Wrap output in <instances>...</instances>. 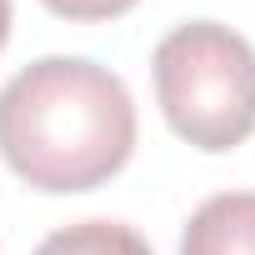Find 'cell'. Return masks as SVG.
<instances>
[{
    "mask_svg": "<svg viewBox=\"0 0 255 255\" xmlns=\"http://www.w3.org/2000/svg\"><path fill=\"white\" fill-rule=\"evenodd\" d=\"M135 150V100L125 80L85 55L30 60L0 85V155L50 195L95 190Z\"/></svg>",
    "mask_w": 255,
    "mask_h": 255,
    "instance_id": "1",
    "label": "cell"
},
{
    "mask_svg": "<svg viewBox=\"0 0 255 255\" xmlns=\"http://www.w3.org/2000/svg\"><path fill=\"white\" fill-rule=\"evenodd\" d=\"M155 100L165 125L195 150H235L255 130V45L220 20L175 25L155 55Z\"/></svg>",
    "mask_w": 255,
    "mask_h": 255,
    "instance_id": "2",
    "label": "cell"
},
{
    "mask_svg": "<svg viewBox=\"0 0 255 255\" xmlns=\"http://www.w3.org/2000/svg\"><path fill=\"white\" fill-rule=\"evenodd\" d=\"M180 255H255V190H225L195 205Z\"/></svg>",
    "mask_w": 255,
    "mask_h": 255,
    "instance_id": "3",
    "label": "cell"
},
{
    "mask_svg": "<svg viewBox=\"0 0 255 255\" xmlns=\"http://www.w3.org/2000/svg\"><path fill=\"white\" fill-rule=\"evenodd\" d=\"M35 255H150L145 235L120 220H75L35 245Z\"/></svg>",
    "mask_w": 255,
    "mask_h": 255,
    "instance_id": "4",
    "label": "cell"
},
{
    "mask_svg": "<svg viewBox=\"0 0 255 255\" xmlns=\"http://www.w3.org/2000/svg\"><path fill=\"white\" fill-rule=\"evenodd\" d=\"M40 5L60 20H115L125 10H135L140 0H40Z\"/></svg>",
    "mask_w": 255,
    "mask_h": 255,
    "instance_id": "5",
    "label": "cell"
},
{
    "mask_svg": "<svg viewBox=\"0 0 255 255\" xmlns=\"http://www.w3.org/2000/svg\"><path fill=\"white\" fill-rule=\"evenodd\" d=\"M10 40V0H0V50H5Z\"/></svg>",
    "mask_w": 255,
    "mask_h": 255,
    "instance_id": "6",
    "label": "cell"
}]
</instances>
